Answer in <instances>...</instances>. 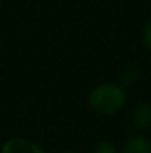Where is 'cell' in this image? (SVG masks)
<instances>
[{"label":"cell","instance_id":"6da1fadb","mask_svg":"<svg viewBox=\"0 0 151 153\" xmlns=\"http://www.w3.org/2000/svg\"><path fill=\"white\" fill-rule=\"evenodd\" d=\"M127 102V92L117 82H101L88 94L89 107L101 116H114L120 113Z\"/></svg>","mask_w":151,"mask_h":153},{"label":"cell","instance_id":"7a4b0ae2","mask_svg":"<svg viewBox=\"0 0 151 153\" xmlns=\"http://www.w3.org/2000/svg\"><path fill=\"white\" fill-rule=\"evenodd\" d=\"M0 153H48L43 146L36 143L34 140L25 137H12L7 138L1 147Z\"/></svg>","mask_w":151,"mask_h":153},{"label":"cell","instance_id":"3957f363","mask_svg":"<svg viewBox=\"0 0 151 153\" xmlns=\"http://www.w3.org/2000/svg\"><path fill=\"white\" fill-rule=\"evenodd\" d=\"M130 122L132 126L142 132L151 128V101L150 100H139L133 104L130 110Z\"/></svg>","mask_w":151,"mask_h":153},{"label":"cell","instance_id":"277c9868","mask_svg":"<svg viewBox=\"0 0 151 153\" xmlns=\"http://www.w3.org/2000/svg\"><path fill=\"white\" fill-rule=\"evenodd\" d=\"M119 153H151V140L145 135L129 137Z\"/></svg>","mask_w":151,"mask_h":153},{"label":"cell","instance_id":"5b68a950","mask_svg":"<svg viewBox=\"0 0 151 153\" xmlns=\"http://www.w3.org/2000/svg\"><path fill=\"white\" fill-rule=\"evenodd\" d=\"M139 76H141L139 67L135 64H127L119 71L117 83H120L123 88H130V86L136 85V82L139 80Z\"/></svg>","mask_w":151,"mask_h":153},{"label":"cell","instance_id":"8992f818","mask_svg":"<svg viewBox=\"0 0 151 153\" xmlns=\"http://www.w3.org/2000/svg\"><path fill=\"white\" fill-rule=\"evenodd\" d=\"M91 153H119V149L111 140L104 138V140H98L94 144Z\"/></svg>","mask_w":151,"mask_h":153},{"label":"cell","instance_id":"52a82bcc","mask_svg":"<svg viewBox=\"0 0 151 153\" xmlns=\"http://www.w3.org/2000/svg\"><path fill=\"white\" fill-rule=\"evenodd\" d=\"M141 42H142V46L151 52V16L145 21V24L142 25V30H141Z\"/></svg>","mask_w":151,"mask_h":153},{"label":"cell","instance_id":"ba28073f","mask_svg":"<svg viewBox=\"0 0 151 153\" xmlns=\"http://www.w3.org/2000/svg\"><path fill=\"white\" fill-rule=\"evenodd\" d=\"M59 153H79V152H76V150H62Z\"/></svg>","mask_w":151,"mask_h":153}]
</instances>
